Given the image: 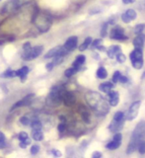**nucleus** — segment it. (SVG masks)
<instances>
[{
    "mask_svg": "<svg viewBox=\"0 0 145 158\" xmlns=\"http://www.w3.org/2000/svg\"><path fill=\"white\" fill-rule=\"evenodd\" d=\"M119 52H121V47L119 46H112L110 48H108L107 54L111 59H114V58H116V56Z\"/></svg>",
    "mask_w": 145,
    "mask_h": 158,
    "instance_id": "obj_20",
    "label": "nucleus"
},
{
    "mask_svg": "<svg viewBox=\"0 0 145 158\" xmlns=\"http://www.w3.org/2000/svg\"><path fill=\"white\" fill-rule=\"evenodd\" d=\"M53 66H54V65H53V63H52V62H49V63H48L47 65H46V68L48 69V70H52Z\"/></svg>",
    "mask_w": 145,
    "mask_h": 158,
    "instance_id": "obj_43",
    "label": "nucleus"
},
{
    "mask_svg": "<svg viewBox=\"0 0 145 158\" xmlns=\"http://www.w3.org/2000/svg\"><path fill=\"white\" fill-rule=\"evenodd\" d=\"M135 1H136V0H122L123 4H130V3H133Z\"/></svg>",
    "mask_w": 145,
    "mask_h": 158,
    "instance_id": "obj_45",
    "label": "nucleus"
},
{
    "mask_svg": "<svg viewBox=\"0 0 145 158\" xmlns=\"http://www.w3.org/2000/svg\"><path fill=\"white\" fill-rule=\"evenodd\" d=\"M20 7V1L19 0H12V1L8 2L5 6L3 7V10H2V14H9V13H12L14 11H16V10Z\"/></svg>",
    "mask_w": 145,
    "mask_h": 158,
    "instance_id": "obj_11",
    "label": "nucleus"
},
{
    "mask_svg": "<svg viewBox=\"0 0 145 158\" xmlns=\"http://www.w3.org/2000/svg\"><path fill=\"white\" fill-rule=\"evenodd\" d=\"M87 104L90 106V108L96 112L98 115H107L110 111V104L105 99L101 94L97 92H88L85 95Z\"/></svg>",
    "mask_w": 145,
    "mask_h": 158,
    "instance_id": "obj_1",
    "label": "nucleus"
},
{
    "mask_svg": "<svg viewBox=\"0 0 145 158\" xmlns=\"http://www.w3.org/2000/svg\"><path fill=\"white\" fill-rule=\"evenodd\" d=\"M121 72H119L118 70H117V71H114V75H113V83H118V79H119V77H121Z\"/></svg>",
    "mask_w": 145,
    "mask_h": 158,
    "instance_id": "obj_35",
    "label": "nucleus"
},
{
    "mask_svg": "<svg viewBox=\"0 0 145 158\" xmlns=\"http://www.w3.org/2000/svg\"><path fill=\"white\" fill-rule=\"evenodd\" d=\"M43 46H36L34 48H31L28 52H24L23 54V59L25 60H32V59L37 58L39 56H41L43 52Z\"/></svg>",
    "mask_w": 145,
    "mask_h": 158,
    "instance_id": "obj_6",
    "label": "nucleus"
},
{
    "mask_svg": "<svg viewBox=\"0 0 145 158\" xmlns=\"http://www.w3.org/2000/svg\"><path fill=\"white\" fill-rule=\"evenodd\" d=\"M145 137V122H140L138 123L134 131L132 132V135L129 143L126 148V154H131L134 151L137 149L138 142L144 139Z\"/></svg>",
    "mask_w": 145,
    "mask_h": 158,
    "instance_id": "obj_2",
    "label": "nucleus"
},
{
    "mask_svg": "<svg viewBox=\"0 0 145 158\" xmlns=\"http://www.w3.org/2000/svg\"><path fill=\"white\" fill-rule=\"evenodd\" d=\"M77 43H78V38L76 36H72V37L67 39V41L65 42V44H64L63 48L67 52H72V51H74L75 48H76Z\"/></svg>",
    "mask_w": 145,
    "mask_h": 158,
    "instance_id": "obj_13",
    "label": "nucleus"
},
{
    "mask_svg": "<svg viewBox=\"0 0 145 158\" xmlns=\"http://www.w3.org/2000/svg\"><path fill=\"white\" fill-rule=\"evenodd\" d=\"M57 151H58V150H52L53 154H54V155H57V156H60V153H58Z\"/></svg>",
    "mask_w": 145,
    "mask_h": 158,
    "instance_id": "obj_49",
    "label": "nucleus"
},
{
    "mask_svg": "<svg viewBox=\"0 0 145 158\" xmlns=\"http://www.w3.org/2000/svg\"><path fill=\"white\" fill-rule=\"evenodd\" d=\"M64 92H65V89L63 87H53L51 92L48 93V95L46 99V103L48 107L52 108H56L58 106H60V104L62 103V96Z\"/></svg>",
    "mask_w": 145,
    "mask_h": 158,
    "instance_id": "obj_4",
    "label": "nucleus"
},
{
    "mask_svg": "<svg viewBox=\"0 0 145 158\" xmlns=\"http://www.w3.org/2000/svg\"><path fill=\"white\" fill-rule=\"evenodd\" d=\"M118 82H121V83H127L128 82V78L126 77V76H122V75H121V77H119V79H118Z\"/></svg>",
    "mask_w": 145,
    "mask_h": 158,
    "instance_id": "obj_41",
    "label": "nucleus"
},
{
    "mask_svg": "<svg viewBox=\"0 0 145 158\" xmlns=\"http://www.w3.org/2000/svg\"><path fill=\"white\" fill-rule=\"evenodd\" d=\"M33 22L39 32L46 33L51 29L52 24V17L49 16V15H48L47 13L39 12L38 14L35 15Z\"/></svg>",
    "mask_w": 145,
    "mask_h": 158,
    "instance_id": "obj_3",
    "label": "nucleus"
},
{
    "mask_svg": "<svg viewBox=\"0 0 145 158\" xmlns=\"http://www.w3.org/2000/svg\"><path fill=\"white\" fill-rule=\"evenodd\" d=\"M67 52L64 49L63 47L58 46L56 48H52L51 51L48 52L44 56V58H51V57H54V56H66Z\"/></svg>",
    "mask_w": 145,
    "mask_h": 158,
    "instance_id": "obj_9",
    "label": "nucleus"
},
{
    "mask_svg": "<svg viewBox=\"0 0 145 158\" xmlns=\"http://www.w3.org/2000/svg\"><path fill=\"white\" fill-rule=\"evenodd\" d=\"M137 150L140 154H145V140L142 139L138 142V145H137Z\"/></svg>",
    "mask_w": 145,
    "mask_h": 158,
    "instance_id": "obj_30",
    "label": "nucleus"
},
{
    "mask_svg": "<svg viewBox=\"0 0 145 158\" xmlns=\"http://www.w3.org/2000/svg\"><path fill=\"white\" fill-rule=\"evenodd\" d=\"M29 67L28 66H23L22 68L18 69V70H16V76L20 77V79H21L22 82H25L27 79V75L29 73Z\"/></svg>",
    "mask_w": 145,
    "mask_h": 158,
    "instance_id": "obj_19",
    "label": "nucleus"
},
{
    "mask_svg": "<svg viewBox=\"0 0 145 158\" xmlns=\"http://www.w3.org/2000/svg\"><path fill=\"white\" fill-rule=\"evenodd\" d=\"M34 94H29V95H27L25 98H23L22 100H20L18 101L15 105L11 108V111L15 110V109H17V108H20V107H23V106H28L30 105V104L32 103L33 101V99H34Z\"/></svg>",
    "mask_w": 145,
    "mask_h": 158,
    "instance_id": "obj_15",
    "label": "nucleus"
},
{
    "mask_svg": "<svg viewBox=\"0 0 145 158\" xmlns=\"http://www.w3.org/2000/svg\"><path fill=\"white\" fill-rule=\"evenodd\" d=\"M126 118V117H124L123 112L118 111V112H117L114 115V118H113V120H114V121H121V120H122V118Z\"/></svg>",
    "mask_w": 145,
    "mask_h": 158,
    "instance_id": "obj_34",
    "label": "nucleus"
},
{
    "mask_svg": "<svg viewBox=\"0 0 145 158\" xmlns=\"http://www.w3.org/2000/svg\"><path fill=\"white\" fill-rule=\"evenodd\" d=\"M144 30H145V24H138L135 26V28H134V33L136 35L141 34V33H143Z\"/></svg>",
    "mask_w": 145,
    "mask_h": 158,
    "instance_id": "obj_31",
    "label": "nucleus"
},
{
    "mask_svg": "<svg viewBox=\"0 0 145 158\" xmlns=\"http://www.w3.org/2000/svg\"><path fill=\"white\" fill-rule=\"evenodd\" d=\"M62 103L66 107H71L76 103V96L73 92L70 91H65L62 96Z\"/></svg>",
    "mask_w": 145,
    "mask_h": 158,
    "instance_id": "obj_10",
    "label": "nucleus"
},
{
    "mask_svg": "<svg viewBox=\"0 0 145 158\" xmlns=\"http://www.w3.org/2000/svg\"><path fill=\"white\" fill-rule=\"evenodd\" d=\"M141 102L140 101H135L131 104V106L129 107L127 114H126V120L127 121H133L138 115L139 109H140Z\"/></svg>",
    "mask_w": 145,
    "mask_h": 158,
    "instance_id": "obj_8",
    "label": "nucleus"
},
{
    "mask_svg": "<svg viewBox=\"0 0 145 158\" xmlns=\"http://www.w3.org/2000/svg\"><path fill=\"white\" fill-rule=\"evenodd\" d=\"M144 43H145V35L142 33L136 35V37L133 40V46L135 48L142 49L144 47Z\"/></svg>",
    "mask_w": 145,
    "mask_h": 158,
    "instance_id": "obj_17",
    "label": "nucleus"
},
{
    "mask_svg": "<svg viewBox=\"0 0 145 158\" xmlns=\"http://www.w3.org/2000/svg\"><path fill=\"white\" fill-rule=\"evenodd\" d=\"M92 157L93 158H97V157H102V153L101 152H98V151H96V152H94L93 153V155H92Z\"/></svg>",
    "mask_w": 145,
    "mask_h": 158,
    "instance_id": "obj_42",
    "label": "nucleus"
},
{
    "mask_svg": "<svg viewBox=\"0 0 145 158\" xmlns=\"http://www.w3.org/2000/svg\"><path fill=\"white\" fill-rule=\"evenodd\" d=\"M107 76H108V72L106 70V68L103 67V66L99 67L98 70H97V77L100 79H106Z\"/></svg>",
    "mask_w": 145,
    "mask_h": 158,
    "instance_id": "obj_26",
    "label": "nucleus"
},
{
    "mask_svg": "<svg viewBox=\"0 0 145 158\" xmlns=\"http://www.w3.org/2000/svg\"><path fill=\"white\" fill-rule=\"evenodd\" d=\"M31 126H32V128L34 131H41V128H42V123L41 121H39V120H34L31 123Z\"/></svg>",
    "mask_w": 145,
    "mask_h": 158,
    "instance_id": "obj_29",
    "label": "nucleus"
},
{
    "mask_svg": "<svg viewBox=\"0 0 145 158\" xmlns=\"http://www.w3.org/2000/svg\"><path fill=\"white\" fill-rule=\"evenodd\" d=\"M33 139L36 141H41L44 139V133L41 131H34L32 133Z\"/></svg>",
    "mask_w": 145,
    "mask_h": 158,
    "instance_id": "obj_27",
    "label": "nucleus"
},
{
    "mask_svg": "<svg viewBox=\"0 0 145 158\" xmlns=\"http://www.w3.org/2000/svg\"><path fill=\"white\" fill-rule=\"evenodd\" d=\"M113 88H114V83L112 82H105V83L100 84V86H99V89L104 93H108L109 91H111Z\"/></svg>",
    "mask_w": 145,
    "mask_h": 158,
    "instance_id": "obj_23",
    "label": "nucleus"
},
{
    "mask_svg": "<svg viewBox=\"0 0 145 158\" xmlns=\"http://www.w3.org/2000/svg\"><path fill=\"white\" fill-rule=\"evenodd\" d=\"M0 141H5V135L1 131H0Z\"/></svg>",
    "mask_w": 145,
    "mask_h": 158,
    "instance_id": "obj_46",
    "label": "nucleus"
},
{
    "mask_svg": "<svg viewBox=\"0 0 145 158\" xmlns=\"http://www.w3.org/2000/svg\"><path fill=\"white\" fill-rule=\"evenodd\" d=\"M85 61H86V57H85V56H82V54H80V56H78L76 57V59H75V60L73 61L72 66L78 68L79 70H80V67H81L83 64L85 63Z\"/></svg>",
    "mask_w": 145,
    "mask_h": 158,
    "instance_id": "obj_21",
    "label": "nucleus"
},
{
    "mask_svg": "<svg viewBox=\"0 0 145 158\" xmlns=\"http://www.w3.org/2000/svg\"><path fill=\"white\" fill-rule=\"evenodd\" d=\"M91 44H92V48H97L100 44H102V40L97 39V40H95V41H92Z\"/></svg>",
    "mask_w": 145,
    "mask_h": 158,
    "instance_id": "obj_38",
    "label": "nucleus"
},
{
    "mask_svg": "<svg viewBox=\"0 0 145 158\" xmlns=\"http://www.w3.org/2000/svg\"><path fill=\"white\" fill-rule=\"evenodd\" d=\"M107 94H108V99H109L110 106H113V107L118 106V104L119 102V94H118V92L114 91L112 89V90L109 91Z\"/></svg>",
    "mask_w": 145,
    "mask_h": 158,
    "instance_id": "obj_16",
    "label": "nucleus"
},
{
    "mask_svg": "<svg viewBox=\"0 0 145 158\" xmlns=\"http://www.w3.org/2000/svg\"><path fill=\"white\" fill-rule=\"evenodd\" d=\"M124 123H126V118H122V120L121 121H114L113 120L112 123L109 125V130L110 131H112V132H118L119 131H122L123 127H124Z\"/></svg>",
    "mask_w": 145,
    "mask_h": 158,
    "instance_id": "obj_12",
    "label": "nucleus"
},
{
    "mask_svg": "<svg viewBox=\"0 0 145 158\" xmlns=\"http://www.w3.org/2000/svg\"><path fill=\"white\" fill-rule=\"evenodd\" d=\"M108 27H109V24H108V23H105V24L103 25V27H102V31H101V35H102V37H103V38L107 37Z\"/></svg>",
    "mask_w": 145,
    "mask_h": 158,
    "instance_id": "obj_36",
    "label": "nucleus"
},
{
    "mask_svg": "<svg viewBox=\"0 0 145 158\" xmlns=\"http://www.w3.org/2000/svg\"><path fill=\"white\" fill-rule=\"evenodd\" d=\"M79 71V69L78 68H76V67H70V68H68V69H66L65 70V72H64V75H65L66 77H71V76H73L74 74H76L77 72Z\"/></svg>",
    "mask_w": 145,
    "mask_h": 158,
    "instance_id": "obj_28",
    "label": "nucleus"
},
{
    "mask_svg": "<svg viewBox=\"0 0 145 158\" xmlns=\"http://www.w3.org/2000/svg\"><path fill=\"white\" fill-rule=\"evenodd\" d=\"M142 78H145V71H144V73H143V75H142Z\"/></svg>",
    "mask_w": 145,
    "mask_h": 158,
    "instance_id": "obj_50",
    "label": "nucleus"
},
{
    "mask_svg": "<svg viewBox=\"0 0 145 158\" xmlns=\"http://www.w3.org/2000/svg\"><path fill=\"white\" fill-rule=\"evenodd\" d=\"M79 113L81 115L82 120L84 121V123H91V115H90V112L87 110L84 106H81L79 108Z\"/></svg>",
    "mask_w": 145,
    "mask_h": 158,
    "instance_id": "obj_18",
    "label": "nucleus"
},
{
    "mask_svg": "<svg viewBox=\"0 0 145 158\" xmlns=\"http://www.w3.org/2000/svg\"><path fill=\"white\" fill-rule=\"evenodd\" d=\"M116 58H117L118 62H119V63H123L124 61L126 60V56H124V53H122L121 52H119L116 56Z\"/></svg>",
    "mask_w": 145,
    "mask_h": 158,
    "instance_id": "obj_33",
    "label": "nucleus"
},
{
    "mask_svg": "<svg viewBox=\"0 0 145 158\" xmlns=\"http://www.w3.org/2000/svg\"><path fill=\"white\" fill-rule=\"evenodd\" d=\"M137 17V13L134 9H128L122 15V20L124 23H130L133 20H135Z\"/></svg>",
    "mask_w": 145,
    "mask_h": 158,
    "instance_id": "obj_14",
    "label": "nucleus"
},
{
    "mask_svg": "<svg viewBox=\"0 0 145 158\" xmlns=\"http://www.w3.org/2000/svg\"><path fill=\"white\" fill-rule=\"evenodd\" d=\"M3 77H15L16 76V70H12V69H7L6 71H5L3 74H2Z\"/></svg>",
    "mask_w": 145,
    "mask_h": 158,
    "instance_id": "obj_32",
    "label": "nucleus"
},
{
    "mask_svg": "<svg viewBox=\"0 0 145 158\" xmlns=\"http://www.w3.org/2000/svg\"><path fill=\"white\" fill-rule=\"evenodd\" d=\"M121 144H122V140H118V139L113 138V140H111L109 143H107L106 147L110 150H114V149H118V148L121 146Z\"/></svg>",
    "mask_w": 145,
    "mask_h": 158,
    "instance_id": "obj_22",
    "label": "nucleus"
},
{
    "mask_svg": "<svg viewBox=\"0 0 145 158\" xmlns=\"http://www.w3.org/2000/svg\"><path fill=\"white\" fill-rule=\"evenodd\" d=\"M18 139L20 141H22L24 143H26V144H30V142H31V140L29 139V136H28V133L27 132H25V131H22V132H20L19 135H18Z\"/></svg>",
    "mask_w": 145,
    "mask_h": 158,
    "instance_id": "obj_25",
    "label": "nucleus"
},
{
    "mask_svg": "<svg viewBox=\"0 0 145 158\" xmlns=\"http://www.w3.org/2000/svg\"><path fill=\"white\" fill-rule=\"evenodd\" d=\"M129 58H130V61L133 68L137 69H141L143 67V52L142 49L140 48H135L130 52V56H129Z\"/></svg>",
    "mask_w": 145,
    "mask_h": 158,
    "instance_id": "obj_5",
    "label": "nucleus"
},
{
    "mask_svg": "<svg viewBox=\"0 0 145 158\" xmlns=\"http://www.w3.org/2000/svg\"><path fill=\"white\" fill-rule=\"evenodd\" d=\"M58 131H59V132H63L64 131L66 130V125H65V123H60L58 125Z\"/></svg>",
    "mask_w": 145,
    "mask_h": 158,
    "instance_id": "obj_39",
    "label": "nucleus"
},
{
    "mask_svg": "<svg viewBox=\"0 0 145 158\" xmlns=\"http://www.w3.org/2000/svg\"><path fill=\"white\" fill-rule=\"evenodd\" d=\"M20 147H22V148H26V147H27V144H26V143L22 142V141H20Z\"/></svg>",
    "mask_w": 145,
    "mask_h": 158,
    "instance_id": "obj_48",
    "label": "nucleus"
},
{
    "mask_svg": "<svg viewBox=\"0 0 145 158\" xmlns=\"http://www.w3.org/2000/svg\"><path fill=\"white\" fill-rule=\"evenodd\" d=\"M5 146H6V142H5V141H0V149H2V148H4Z\"/></svg>",
    "mask_w": 145,
    "mask_h": 158,
    "instance_id": "obj_47",
    "label": "nucleus"
},
{
    "mask_svg": "<svg viewBox=\"0 0 145 158\" xmlns=\"http://www.w3.org/2000/svg\"><path fill=\"white\" fill-rule=\"evenodd\" d=\"M110 38L112 40H116V41H121V42H123V41H126L128 39L127 36L124 35V30L121 27H114L111 33H110Z\"/></svg>",
    "mask_w": 145,
    "mask_h": 158,
    "instance_id": "obj_7",
    "label": "nucleus"
},
{
    "mask_svg": "<svg viewBox=\"0 0 145 158\" xmlns=\"http://www.w3.org/2000/svg\"><path fill=\"white\" fill-rule=\"evenodd\" d=\"M20 123H22L23 126H28L29 123H30V120H29V118L28 117H22L21 118H20Z\"/></svg>",
    "mask_w": 145,
    "mask_h": 158,
    "instance_id": "obj_37",
    "label": "nucleus"
},
{
    "mask_svg": "<svg viewBox=\"0 0 145 158\" xmlns=\"http://www.w3.org/2000/svg\"><path fill=\"white\" fill-rule=\"evenodd\" d=\"M39 151V145H33L31 148V153L32 154H37V153Z\"/></svg>",
    "mask_w": 145,
    "mask_h": 158,
    "instance_id": "obj_40",
    "label": "nucleus"
},
{
    "mask_svg": "<svg viewBox=\"0 0 145 158\" xmlns=\"http://www.w3.org/2000/svg\"><path fill=\"white\" fill-rule=\"evenodd\" d=\"M139 7L141 9H145V0H140V2H139Z\"/></svg>",
    "mask_w": 145,
    "mask_h": 158,
    "instance_id": "obj_44",
    "label": "nucleus"
},
{
    "mask_svg": "<svg viewBox=\"0 0 145 158\" xmlns=\"http://www.w3.org/2000/svg\"><path fill=\"white\" fill-rule=\"evenodd\" d=\"M92 38L91 37H88V38H86L85 39V41L83 42V44H80V47H79V51L80 52H84L85 49H87L88 48V47L91 44V43H92Z\"/></svg>",
    "mask_w": 145,
    "mask_h": 158,
    "instance_id": "obj_24",
    "label": "nucleus"
}]
</instances>
